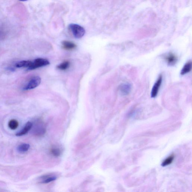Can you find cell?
Here are the masks:
<instances>
[{
  "label": "cell",
  "mask_w": 192,
  "mask_h": 192,
  "mask_svg": "<svg viewBox=\"0 0 192 192\" xmlns=\"http://www.w3.org/2000/svg\"><path fill=\"white\" fill-rule=\"evenodd\" d=\"M69 28L76 39H81L85 34V29L83 27L77 24H70L69 25Z\"/></svg>",
  "instance_id": "6da1fadb"
},
{
  "label": "cell",
  "mask_w": 192,
  "mask_h": 192,
  "mask_svg": "<svg viewBox=\"0 0 192 192\" xmlns=\"http://www.w3.org/2000/svg\"><path fill=\"white\" fill-rule=\"evenodd\" d=\"M50 64L49 60L47 59L43 58H38L35 59L32 61V64L28 68V70H32L39 68L45 67Z\"/></svg>",
  "instance_id": "7a4b0ae2"
},
{
  "label": "cell",
  "mask_w": 192,
  "mask_h": 192,
  "mask_svg": "<svg viewBox=\"0 0 192 192\" xmlns=\"http://www.w3.org/2000/svg\"><path fill=\"white\" fill-rule=\"evenodd\" d=\"M41 82V78L39 76H35L29 80L28 84L24 87L23 89L25 91L32 89L38 87Z\"/></svg>",
  "instance_id": "3957f363"
},
{
  "label": "cell",
  "mask_w": 192,
  "mask_h": 192,
  "mask_svg": "<svg viewBox=\"0 0 192 192\" xmlns=\"http://www.w3.org/2000/svg\"><path fill=\"white\" fill-rule=\"evenodd\" d=\"M162 81V76L160 75L159 76V78L158 79L152 87L151 93V96L152 98H155L157 95L159 88H160L161 84Z\"/></svg>",
  "instance_id": "277c9868"
},
{
  "label": "cell",
  "mask_w": 192,
  "mask_h": 192,
  "mask_svg": "<svg viewBox=\"0 0 192 192\" xmlns=\"http://www.w3.org/2000/svg\"><path fill=\"white\" fill-rule=\"evenodd\" d=\"M164 59L168 65L170 66L174 65L177 61V56L172 53H169L166 55L164 57Z\"/></svg>",
  "instance_id": "5b68a950"
},
{
  "label": "cell",
  "mask_w": 192,
  "mask_h": 192,
  "mask_svg": "<svg viewBox=\"0 0 192 192\" xmlns=\"http://www.w3.org/2000/svg\"><path fill=\"white\" fill-rule=\"evenodd\" d=\"M119 90L122 95H127L131 92V86L129 83H124L120 86Z\"/></svg>",
  "instance_id": "8992f818"
},
{
  "label": "cell",
  "mask_w": 192,
  "mask_h": 192,
  "mask_svg": "<svg viewBox=\"0 0 192 192\" xmlns=\"http://www.w3.org/2000/svg\"><path fill=\"white\" fill-rule=\"evenodd\" d=\"M32 124L31 122H28L26 124L23 129L16 134L17 136H21L26 135L30 130L32 127Z\"/></svg>",
  "instance_id": "52a82bcc"
},
{
  "label": "cell",
  "mask_w": 192,
  "mask_h": 192,
  "mask_svg": "<svg viewBox=\"0 0 192 192\" xmlns=\"http://www.w3.org/2000/svg\"><path fill=\"white\" fill-rule=\"evenodd\" d=\"M62 46L65 50H71L75 49L77 46L73 42L68 41H64L62 42Z\"/></svg>",
  "instance_id": "ba28073f"
},
{
  "label": "cell",
  "mask_w": 192,
  "mask_h": 192,
  "mask_svg": "<svg viewBox=\"0 0 192 192\" xmlns=\"http://www.w3.org/2000/svg\"><path fill=\"white\" fill-rule=\"evenodd\" d=\"M192 62L191 61L188 62L185 64L183 66V68H182L180 72V74L181 75L187 74L191 71L192 69Z\"/></svg>",
  "instance_id": "9c48e42d"
},
{
  "label": "cell",
  "mask_w": 192,
  "mask_h": 192,
  "mask_svg": "<svg viewBox=\"0 0 192 192\" xmlns=\"http://www.w3.org/2000/svg\"><path fill=\"white\" fill-rule=\"evenodd\" d=\"M32 61L30 60H23V61L18 62L15 64V67L17 68L25 67L29 68L32 64Z\"/></svg>",
  "instance_id": "30bf717a"
},
{
  "label": "cell",
  "mask_w": 192,
  "mask_h": 192,
  "mask_svg": "<svg viewBox=\"0 0 192 192\" xmlns=\"http://www.w3.org/2000/svg\"><path fill=\"white\" fill-rule=\"evenodd\" d=\"M30 146L29 144L23 143L21 144L18 146L17 149L18 151L20 153H25L28 151L29 149Z\"/></svg>",
  "instance_id": "8fae6325"
},
{
  "label": "cell",
  "mask_w": 192,
  "mask_h": 192,
  "mask_svg": "<svg viewBox=\"0 0 192 192\" xmlns=\"http://www.w3.org/2000/svg\"><path fill=\"white\" fill-rule=\"evenodd\" d=\"M19 122L15 119H12L10 120L8 123L9 127L12 130L16 129L19 127Z\"/></svg>",
  "instance_id": "7c38bea8"
},
{
  "label": "cell",
  "mask_w": 192,
  "mask_h": 192,
  "mask_svg": "<svg viewBox=\"0 0 192 192\" xmlns=\"http://www.w3.org/2000/svg\"><path fill=\"white\" fill-rule=\"evenodd\" d=\"M70 66V63L68 61L63 62L57 66V68L61 70H65L69 68Z\"/></svg>",
  "instance_id": "4fadbf2b"
},
{
  "label": "cell",
  "mask_w": 192,
  "mask_h": 192,
  "mask_svg": "<svg viewBox=\"0 0 192 192\" xmlns=\"http://www.w3.org/2000/svg\"><path fill=\"white\" fill-rule=\"evenodd\" d=\"M175 156L173 155H172L169 156V157L167 158L162 163V166H166L171 164L173 161L174 159Z\"/></svg>",
  "instance_id": "5bb4252c"
},
{
  "label": "cell",
  "mask_w": 192,
  "mask_h": 192,
  "mask_svg": "<svg viewBox=\"0 0 192 192\" xmlns=\"http://www.w3.org/2000/svg\"><path fill=\"white\" fill-rule=\"evenodd\" d=\"M50 152L52 155L55 156H59L61 154L60 150L58 148H53L51 150Z\"/></svg>",
  "instance_id": "9a60e30c"
},
{
  "label": "cell",
  "mask_w": 192,
  "mask_h": 192,
  "mask_svg": "<svg viewBox=\"0 0 192 192\" xmlns=\"http://www.w3.org/2000/svg\"><path fill=\"white\" fill-rule=\"evenodd\" d=\"M56 178H57L55 176H50V177H47V178L45 179V180H43V182H42V183H49L54 181V180H56Z\"/></svg>",
  "instance_id": "2e32d148"
},
{
  "label": "cell",
  "mask_w": 192,
  "mask_h": 192,
  "mask_svg": "<svg viewBox=\"0 0 192 192\" xmlns=\"http://www.w3.org/2000/svg\"><path fill=\"white\" fill-rule=\"evenodd\" d=\"M19 1H28V0H19Z\"/></svg>",
  "instance_id": "e0dca14e"
}]
</instances>
